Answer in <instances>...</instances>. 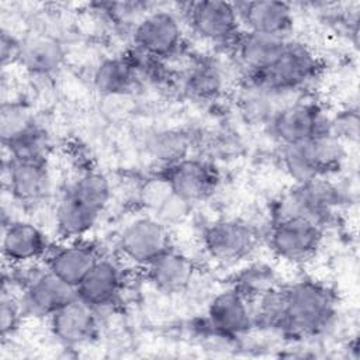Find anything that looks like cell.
Listing matches in <instances>:
<instances>
[{
  "label": "cell",
  "instance_id": "1",
  "mask_svg": "<svg viewBox=\"0 0 360 360\" xmlns=\"http://www.w3.org/2000/svg\"><path fill=\"white\" fill-rule=\"evenodd\" d=\"M111 200V183L100 172L79 174L62 193L55 208V228L65 240L84 238Z\"/></svg>",
  "mask_w": 360,
  "mask_h": 360
},
{
  "label": "cell",
  "instance_id": "2",
  "mask_svg": "<svg viewBox=\"0 0 360 360\" xmlns=\"http://www.w3.org/2000/svg\"><path fill=\"white\" fill-rule=\"evenodd\" d=\"M285 314L281 332L297 339L316 338L328 332L338 316L336 294L315 280L284 285Z\"/></svg>",
  "mask_w": 360,
  "mask_h": 360
},
{
  "label": "cell",
  "instance_id": "3",
  "mask_svg": "<svg viewBox=\"0 0 360 360\" xmlns=\"http://www.w3.org/2000/svg\"><path fill=\"white\" fill-rule=\"evenodd\" d=\"M321 72L319 59L305 44L288 38L280 56L264 70L245 76L243 86L287 97L302 91Z\"/></svg>",
  "mask_w": 360,
  "mask_h": 360
},
{
  "label": "cell",
  "instance_id": "4",
  "mask_svg": "<svg viewBox=\"0 0 360 360\" xmlns=\"http://www.w3.org/2000/svg\"><path fill=\"white\" fill-rule=\"evenodd\" d=\"M346 158L345 142L330 131L281 146V163L295 183L336 173Z\"/></svg>",
  "mask_w": 360,
  "mask_h": 360
},
{
  "label": "cell",
  "instance_id": "5",
  "mask_svg": "<svg viewBox=\"0 0 360 360\" xmlns=\"http://www.w3.org/2000/svg\"><path fill=\"white\" fill-rule=\"evenodd\" d=\"M343 201V191L328 177L305 180L295 183L281 197L276 204L274 217L300 215L325 228Z\"/></svg>",
  "mask_w": 360,
  "mask_h": 360
},
{
  "label": "cell",
  "instance_id": "6",
  "mask_svg": "<svg viewBox=\"0 0 360 360\" xmlns=\"http://www.w3.org/2000/svg\"><path fill=\"white\" fill-rule=\"evenodd\" d=\"M264 127L276 142L287 146L330 131V117L319 103L297 98L278 107Z\"/></svg>",
  "mask_w": 360,
  "mask_h": 360
},
{
  "label": "cell",
  "instance_id": "7",
  "mask_svg": "<svg viewBox=\"0 0 360 360\" xmlns=\"http://www.w3.org/2000/svg\"><path fill=\"white\" fill-rule=\"evenodd\" d=\"M131 45L166 62L177 56L184 46L179 15L167 8H150L134 24Z\"/></svg>",
  "mask_w": 360,
  "mask_h": 360
},
{
  "label": "cell",
  "instance_id": "8",
  "mask_svg": "<svg viewBox=\"0 0 360 360\" xmlns=\"http://www.w3.org/2000/svg\"><path fill=\"white\" fill-rule=\"evenodd\" d=\"M325 228L300 215L274 217L269 231V246L273 253L290 263L312 259L323 240Z\"/></svg>",
  "mask_w": 360,
  "mask_h": 360
},
{
  "label": "cell",
  "instance_id": "9",
  "mask_svg": "<svg viewBox=\"0 0 360 360\" xmlns=\"http://www.w3.org/2000/svg\"><path fill=\"white\" fill-rule=\"evenodd\" d=\"M184 20L200 39L229 49L242 31L235 3L200 0L184 4Z\"/></svg>",
  "mask_w": 360,
  "mask_h": 360
},
{
  "label": "cell",
  "instance_id": "10",
  "mask_svg": "<svg viewBox=\"0 0 360 360\" xmlns=\"http://www.w3.org/2000/svg\"><path fill=\"white\" fill-rule=\"evenodd\" d=\"M257 231L246 221L219 218L201 232L204 252L219 263H233L248 257L257 245Z\"/></svg>",
  "mask_w": 360,
  "mask_h": 360
},
{
  "label": "cell",
  "instance_id": "11",
  "mask_svg": "<svg viewBox=\"0 0 360 360\" xmlns=\"http://www.w3.org/2000/svg\"><path fill=\"white\" fill-rule=\"evenodd\" d=\"M160 173L173 194L191 205L211 198L221 183L217 166L207 158L187 156L162 167Z\"/></svg>",
  "mask_w": 360,
  "mask_h": 360
},
{
  "label": "cell",
  "instance_id": "12",
  "mask_svg": "<svg viewBox=\"0 0 360 360\" xmlns=\"http://www.w3.org/2000/svg\"><path fill=\"white\" fill-rule=\"evenodd\" d=\"M170 248L169 226L153 215L138 217L120 232L117 250L125 262L145 269Z\"/></svg>",
  "mask_w": 360,
  "mask_h": 360
},
{
  "label": "cell",
  "instance_id": "13",
  "mask_svg": "<svg viewBox=\"0 0 360 360\" xmlns=\"http://www.w3.org/2000/svg\"><path fill=\"white\" fill-rule=\"evenodd\" d=\"M4 187L10 198L22 207H35L44 202L52 187L48 160H20L3 162Z\"/></svg>",
  "mask_w": 360,
  "mask_h": 360
},
{
  "label": "cell",
  "instance_id": "14",
  "mask_svg": "<svg viewBox=\"0 0 360 360\" xmlns=\"http://www.w3.org/2000/svg\"><path fill=\"white\" fill-rule=\"evenodd\" d=\"M205 325L210 333L235 339L255 329L252 301L232 285L215 294L207 307Z\"/></svg>",
  "mask_w": 360,
  "mask_h": 360
},
{
  "label": "cell",
  "instance_id": "15",
  "mask_svg": "<svg viewBox=\"0 0 360 360\" xmlns=\"http://www.w3.org/2000/svg\"><path fill=\"white\" fill-rule=\"evenodd\" d=\"M100 311L77 295L48 318L52 336L63 346L77 347L93 342L100 329Z\"/></svg>",
  "mask_w": 360,
  "mask_h": 360
},
{
  "label": "cell",
  "instance_id": "16",
  "mask_svg": "<svg viewBox=\"0 0 360 360\" xmlns=\"http://www.w3.org/2000/svg\"><path fill=\"white\" fill-rule=\"evenodd\" d=\"M52 245L41 226L11 218L3 222L1 253L8 266H22L45 259Z\"/></svg>",
  "mask_w": 360,
  "mask_h": 360
},
{
  "label": "cell",
  "instance_id": "17",
  "mask_svg": "<svg viewBox=\"0 0 360 360\" xmlns=\"http://www.w3.org/2000/svg\"><path fill=\"white\" fill-rule=\"evenodd\" d=\"M125 276L122 264L101 256L76 287V295L97 311L111 308L122 295Z\"/></svg>",
  "mask_w": 360,
  "mask_h": 360
},
{
  "label": "cell",
  "instance_id": "18",
  "mask_svg": "<svg viewBox=\"0 0 360 360\" xmlns=\"http://www.w3.org/2000/svg\"><path fill=\"white\" fill-rule=\"evenodd\" d=\"M101 256L96 243L80 238L52 246L44 263L49 271L76 288Z\"/></svg>",
  "mask_w": 360,
  "mask_h": 360
},
{
  "label": "cell",
  "instance_id": "19",
  "mask_svg": "<svg viewBox=\"0 0 360 360\" xmlns=\"http://www.w3.org/2000/svg\"><path fill=\"white\" fill-rule=\"evenodd\" d=\"M243 31L288 38L294 25L292 6L277 0L235 3Z\"/></svg>",
  "mask_w": 360,
  "mask_h": 360
},
{
  "label": "cell",
  "instance_id": "20",
  "mask_svg": "<svg viewBox=\"0 0 360 360\" xmlns=\"http://www.w3.org/2000/svg\"><path fill=\"white\" fill-rule=\"evenodd\" d=\"M287 39L242 30L228 51L245 77L267 69L280 56Z\"/></svg>",
  "mask_w": 360,
  "mask_h": 360
},
{
  "label": "cell",
  "instance_id": "21",
  "mask_svg": "<svg viewBox=\"0 0 360 360\" xmlns=\"http://www.w3.org/2000/svg\"><path fill=\"white\" fill-rule=\"evenodd\" d=\"M181 94L193 103H212L225 90V73L221 65L211 58H195L180 73Z\"/></svg>",
  "mask_w": 360,
  "mask_h": 360
},
{
  "label": "cell",
  "instance_id": "22",
  "mask_svg": "<svg viewBox=\"0 0 360 360\" xmlns=\"http://www.w3.org/2000/svg\"><path fill=\"white\" fill-rule=\"evenodd\" d=\"M148 281L163 294H179L184 291L194 277L191 259L176 248H167L146 267Z\"/></svg>",
  "mask_w": 360,
  "mask_h": 360
},
{
  "label": "cell",
  "instance_id": "23",
  "mask_svg": "<svg viewBox=\"0 0 360 360\" xmlns=\"http://www.w3.org/2000/svg\"><path fill=\"white\" fill-rule=\"evenodd\" d=\"M65 58L62 44L49 34H30L21 39L18 60L32 76L49 77L55 75Z\"/></svg>",
  "mask_w": 360,
  "mask_h": 360
},
{
  "label": "cell",
  "instance_id": "24",
  "mask_svg": "<svg viewBox=\"0 0 360 360\" xmlns=\"http://www.w3.org/2000/svg\"><path fill=\"white\" fill-rule=\"evenodd\" d=\"M93 84L105 97L131 96L142 86L124 55L101 59L93 72Z\"/></svg>",
  "mask_w": 360,
  "mask_h": 360
},
{
  "label": "cell",
  "instance_id": "25",
  "mask_svg": "<svg viewBox=\"0 0 360 360\" xmlns=\"http://www.w3.org/2000/svg\"><path fill=\"white\" fill-rule=\"evenodd\" d=\"M194 138L191 132L180 128H160L145 136L143 146L146 153L165 167L190 156Z\"/></svg>",
  "mask_w": 360,
  "mask_h": 360
},
{
  "label": "cell",
  "instance_id": "26",
  "mask_svg": "<svg viewBox=\"0 0 360 360\" xmlns=\"http://www.w3.org/2000/svg\"><path fill=\"white\" fill-rule=\"evenodd\" d=\"M3 146L11 159L48 160L52 142L48 131L39 122H34L18 136L3 143Z\"/></svg>",
  "mask_w": 360,
  "mask_h": 360
},
{
  "label": "cell",
  "instance_id": "27",
  "mask_svg": "<svg viewBox=\"0 0 360 360\" xmlns=\"http://www.w3.org/2000/svg\"><path fill=\"white\" fill-rule=\"evenodd\" d=\"M255 328L281 332L285 314L284 285H276L252 301Z\"/></svg>",
  "mask_w": 360,
  "mask_h": 360
},
{
  "label": "cell",
  "instance_id": "28",
  "mask_svg": "<svg viewBox=\"0 0 360 360\" xmlns=\"http://www.w3.org/2000/svg\"><path fill=\"white\" fill-rule=\"evenodd\" d=\"M280 96H273L255 87L242 86V91L238 98L240 115L249 122L256 125H266L271 115L283 104H277Z\"/></svg>",
  "mask_w": 360,
  "mask_h": 360
},
{
  "label": "cell",
  "instance_id": "29",
  "mask_svg": "<svg viewBox=\"0 0 360 360\" xmlns=\"http://www.w3.org/2000/svg\"><path fill=\"white\" fill-rule=\"evenodd\" d=\"M125 59L129 62L134 69L141 84H152V86H165L173 82V73L167 66L166 60L150 56L132 45L122 53Z\"/></svg>",
  "mask_w": 360,
  "mask_h": 360
},
{
  "label": "cell",
  "instance_id": "30",
  "mask_svg": "<svg viewBox=\"0 0 360 360\" xmlns=\"http://www.w3.org/2000/svg\"><path fill=\"white\" fill-rule=\"evenodd\" d=\"M278 285L274 270L266 263H252L243 267L232 283V287L253 301L266 291Z\"/></svg>",
  "mask_w": 360,
  "mask_h": 360
},
{
  "label": "cell",
  "instance_id": "31",
  "mask_svg": "<svg viewBox=\"0 0 360 360\" xmlns=\"http://www.w3.org/2000/svg\"><path fill=\"white\" fill-rule=\"evenodd\" d=\"M37 122L30 108L15 100L3 101L0 107V136L1 142L7 143L27 128Z\"/></svg>",
  "mask_w": 360,
  "mask_h": 360
},
{
  "label": "cell",
  "instance_id": "32",
  "mask_svg": "<svg viewBox=\"0 0 360 360\" xmlns=\"http://www.w3.org/2000/svg\"><path fill=\"white\" fill-rule=\"evenodd\" d=\"M24 316L25 312L20 301V295L13 292L10 287L3 285L0 298V333L3 340L18 330Z\"/></svg>",
  "mask_w": 360,
  "mask_h": 360
},
{
  "label": "cell",
  "instance_id": "33",
  "mask_svg": "<svg viewBox=\"0 0 360 360\" xmlns=\"http://www.w3.org/2000/svg\"><path fill=\"white\" fill-rule=\"evenodd\" d=\"M172 194L173 191L167 180L162 173H159L143 181V184L139 187L138 197L139 202L155 214Z\"/></svg>",
  "mask_w": 360,
  "mask_h": 360
},
{
  "label": "cell",
  "instance_id": "34",
  "mask_svg": "<svg viewBox=\"0 0 360 360\" xmlns=\"http://www.w3.org/2000/svg\"><path fill=\"white\" fill-rule=\"evenodd\" d=\"M330 132L339 139L356 141L359 134V114L356 108L340 111L336 117L330 118Z\"/></svg>",
  "mask_w": 360,
  "mask_h": 360
},
{
  "label": "cell",
  "instance_id": "35",
  "mask_svg": "<svg viewBox=\"0 0 360 360\" xmlns=\"http://www.w3.org/2000/svg\"><path fill=\"white\" fill-rule=\"evenodd\" d=\"M191 204H188L187 201L179 198L177 195L172 194L166 201L165 204L155 212V214H150L153 217H156L160 222H163L166 226H170L176 222H180L183 221L188 211L191 210Z\"/></svg>",
  "mask_w": 360,
  "mask_h": 360
},
{
  "label": "cell",
  "instance_id": "36",
  "mask_svg": "<svg viewBox=\"0 0 360 360\" xmlns=\"http://www.w3.org/2000/svg\"><path fill=\"white\" fill-rule=\"evenodd\" d=\"M20 46H21V39L15 38L11 32L3 28L0 35V56H1V65L4 68L8 63L18 60Z\"/></svg>",
  "mask_w": 360,
  "mask_h": 360
}]
</instances>
